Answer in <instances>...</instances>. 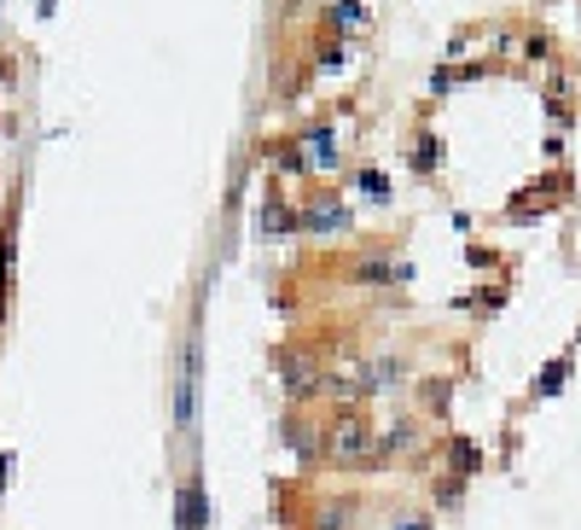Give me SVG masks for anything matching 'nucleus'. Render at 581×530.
I'll list each match as a JSON object with an SVG mask.
<instances>
[{"label": "nucleus", "mask_w": 581, "mask_h": 530, "mask_svg": "<svg viewBox=\"0 0 581 530\" xmlns=\"http://www.w3.org/2000/svg\"><path fill=\"white\" fill-rule=\"evenodd\" d=\"M326 466L331 473H379V420L366 408L326 414Z\"/></svg>", "instance_id": "nucleus-1"}, {"label": "nucleus", "mask_w": 581, "mask_h": 530, "mask_svg": "<svg viewBox=\"0 0 581 530\" xmlns=\"http://www.w3.org/2000/svg\"><path fill=\"white\" fill-rule=\"evenodd\" d=\"M297 228L308 239H343L355 234V216H349V198L338 187H308L297 198Z\"/></svg>", "instance_id": "nucleus-2"}, {"label": "nucleus", "mask_w": 581, "mask_h": 530, "mask_svg": "<svg viewBox=\"0 0 581 530\" xmlns=\"http://www.w3.org/2000/svg\"><path fill=\"white\" fill-rule=\"evenodd\" d=\"M274 361H279V385H285L290 408H303V402L326 397V361H320L315 350H303V344H285Z\"/></svg>", "instance_id": "nucleus-3"}, {"label": "nucleus", "mask_w": 581, "mask_h": 530, "mask_svg": "<svg viewBox=\"0 0 581 530\" xmlns=\"http://www.w3.org/2000/svg\"><path fill=\"white\" fill-rule=\"evenodd\" d=\"M279 437L290 448V461H297V473H315V466H326V420L303 414V408H290V414L279 420Z\"/></svg>", "instance_id": "nucleus-4"}, {"label": "nucleus", "mask_w": 581, "mask_h": 530, "mask_svg": "<svg viewBox=\"0 0 581 530\" xmlns=\"http://www.w3.org/2000/svg\"><path fill=\"white\" fill-rule=\"evenodd\" d=\"M198 379H204V344L186 338L180 374H175V432H193L198 425Z\"/></svg>", "instance_id": "nucleus-5"}, {"label": "nucleus", "mask_w": 581, "mask_h": 530, "mask_svg": "<svg viewBox=\"0 0 581 530\" xmlns=\"http://www.w3.org/2000/svg\"><path fill=\"white\" fill-rule=\"evenodd\" d=\"M425 443V414H390L379 420V473H390V461L419 455Z\"/></svg>", "instance_id": "nucleus-6"}, {"label": "nucleus", "mask_w": 581, "mask_h": 530, "mask_svg": "<svg viewBox=\"0 0 581 530\" xmlns=\"http://www.w3.org/2000/svg\"><path fill=\"white\" fill-rule=\"evenodd\" d=\"M175 530H210V489L198 473H186L175 489Z\"/></svg>", "instance_id": "nucleus-7"}, {"label": "nucleus", "mask_w": 581, "mask_h": 530, "mask_svg": "<svg viewBox=\"0 0 581 530\" xmlns=\"http://www.w3.org/2000/svg\"><path fill=\"white\" fill-rule=\"evenodd\" d=\"M413 385V361L407 356H366V391L372 397H396V391H407Z\"/></svg>", "instance_id": "nucleus-8"}, {"label": "nucleus", "mask_w": 581, "mask_h": 530, "mask_svg": "<svg viewBox=\"0 0 581 530\" xmlns=\"http://www.w3.org/2000/svg\"><path fill=\"white\" fill-rule=\"evenodd\" d=\"M349 280H355V285H407L413 269H407V262H396V257H384V251H372V257L349 262Z\"/></svg>", "instance_id": "nucleus-9"}, {"label": "nucleus", "mask_w": 581, "mask_h": 530, "mask_svg": "<svg viewBox=\"0 0 581 530\" xmlns=\"http://www.w3.org/2000/svg\"><path fill=\"white\" fill-rule=\"evenodd\" d=\"M256 234H262V239H290V234H303V228H297V204H285L279 187H267V193H262Z\"/></svg>", "instance_id": "nucleus-10"}, {"label": "nucleus", "mask_w": 581, "mask_h": 530, "mask_svg": "<svg viewBox=\"0 0 581 530\" xmlns=\"http://www.w3.org/2000/svg\"><path fill=\"white\" fill-rule=\"evenodd\" d=\"M361 501L355 496H320L315 513H308V530H355Z\"/></svg>", "instance_id": "nucleus-11"}, {"label": "nucleus", "mask_w": 581, "mask_h": 530, "mask_svg": "<svg viewBox=\"0 0 581 530\" xmlns=\"http://www.w3.org/2000/svg\"><path fill=\"white\" fill-rule=\"evenodd\" d=\"M303 147H308V163H315V170H338L343 163V147H338V129H331V122H308Z\"/></svg>", "instance_id": "nucleus-12"}, {"label": "nucleus", "mask_w": 581, "mask_h": 530, "mask_svg": "<svg viewBox=\"0 0 581 530\" xmlns=\"http://www.w3.org/2000/svg\"><path fill=\"white\" fill-rule=\"evenodd\" d=\"M483 466H489V455H483V448H476L471 437H460V432H453V437L442 443V473L476 478V473H483Z\"/></svg>", "instance_id": "nucleus-13"}, {"label": "nucleus", "mask_w": 581, "mask_h": 530, "mask_svg": "<svg viewBox=\"0 0 581 530\" xmlns=\"http://www.w3.org/2000/svg\"><path fill=\"white\" fill-rule=\"evenodd\" d=\"M274 158H279V175H290V181H308V175H315V163H308V147H303V134H290V140H274Z\"/></svg>", "instance_id": "nucleus-14"}, {"label": "nucleus", "mask_w": 581, "mask_h": 530, "mask_svg": "<svg viewBox=\"0 0 581 530\" xmlns=\"http://www.w3.org/2000/svg\"><path fill=\"white\" fill-rule=\"evenodd\" d=\"M570 367H575V356H570V350H564V356H552V361L541 367V379L529 385V397H535V402L558 397V391H564V385H570Z\"/></svg>", "instance_id": "nucleus-15"}, {"label": "nucleus", "mask_w": 581, "mask_h": 530, "mask_svg": "<svg viewBox=\"0 0 581 530\" xmlns=\"http://www.w3.org/2000/svg\"><path fill=\"white\" fill-rule=\"evenodd\" d=\"M436 170H442V134L419 129L413 134V175H436Z\"/></svg>", "instance_id": "nucleus-16"}, {"label": "nucleus", "mask_w": 581, "mask_h": 530, "mask_svg": "<svg viewBox=\"0 0 581 530\" xmlns=\"http://www.w3.org/2000/svg\"><path fill=\"white\" fill-rule=\"evenodd\" d=\"M465 484H471V478H460V473H442V478H436V484H430V496H436V507H442V513H453V507H460V501H465Z\"/></svg>", "instance_id": "nucleus-17"}, {"label": "nucleus", "mask_w": 581, "mask_h": 530, "mask_svg": "<svg viewBox=\"0 0 581 530\" xmlns=\"http://www.w3.org/2000/svg\"><path fill=\"white\" fill-rule=\"evenodd\" d=\"M349 181H355V187H361L372 204H390V198H396V187H390V175H384V170H355Z\"/></svg>", "instance_id": "nucleus-18"}, {"label": "nucleus", "mask_w": 581, "mask_h": 530, "mask_svg": "<svg viewBox=\"0 0 581 530\" xmlns=\"http://www.w3.org/2000/svg\"><path fill=\"white\" fill-rule=\"evenodd\" d=\"M361 24H366L361 0H331V30H361Z\"/></svg>", "instance_id": "nucleus-19"}, {"label": "nucleus", "mask_w": 581, "mask_h": 530, "mask_svg": "<svg viewBox=\"0 0 581 530\" xmlns=\"http://www.w3.org/2000/svg\"><path fill=\"white\" fill-rule=\"evenodd\" d=\"M390 530H436V519L425 513V507H402V513L390 519Z\"/></svg>", "instance_id": "nucleus-20"}, {"label": "nucleus", "mask_w": 581, "mask_h": 530, "mask_svg": "<svg viewBox=\"0 0 581 530\" xmlns=\"http://www.w3.org/2000/svg\"><path fill=\"white\" fill-rule=\"evenodd\" d=\"M12 239H0V321H7V298H12Z\"/></svg>", "instance_id": "nucleus-21"}, {"label": "nucleus", "mask_w": 581, "mask_h": 530, "mask_svg": "<svg viewBox=\"0 0 581 530\" xmlns=\"http://www.w3.org/2000/svg\"><path fill=\"white\" fill-rule=\"evenodd\" d=\"M425 414H448V379H425Z\"/></svg>", "instance_id": "nucleus-22"}, {"label": "nucleus", "mask_w": 581, "mask_h": 530, "mask_svg": "<svg viewBox=\"0 0 581 530\" xmlns=\"http://www.w3.org/2000/svg\"><path fill=\"white\" fill-rule=\"evenodd\" d=\"M349 65V41H326V53H320V71H343Z\"/></svg>", "instance_id": "nucleus-23"}, {"label": "nucleus", "mask_w": 581, "mask_h": 530, "mask_svg": "<svg viewBox=\"0 0 581 530\" xmlns=\"http://www.w3.org/2000/svg\"><path fill=\"white\" fill-rule=\"evenodd\" d=\"M7 478H12V455H0V489H7Z\"/></svg>", "instance_id": "nucleus-24"}]
</instances>
